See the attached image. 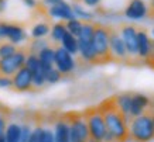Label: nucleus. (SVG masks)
<instances>
[{"mask_svg": "<svg viewBox=\"0 0 154 142\" xmlns=\"http://www.w3.org/2000/svg\"><path fill=\"white\" fill-rule=\"evenodd\" d=\"M98 108L105 121L107 135L113 142H127L129 141V123L125 114L120 111L116 103V97H109L98 104Z\"/></svg>", "mask_w": 154, "mask_h": 142, "instance_id": "f257e3e1", "label": "nucleus"}, {"mask_svg": "<svg viewBox=\"0 0 154 142\" xmlns=\"http://www.w3.org/2000/svg\"><path fill=\"white\" fill-rule=\"evenodd\" d=\"M154 139V108L151 103L139 117L129 121V141L150 142Z\"/></svg>", "mask_w": 154, "mask_h": 142, "instance_id": "f03ea898", "label": "nucleus"}, {"mask_svg": "<svg viewBox=\"0 0 154 142\" xmlns=\"http://www.w3.org/2000/svg\"><path fill=\"white\" fill-rule=\"evenodd\" d=\"M92 46L95 51V65H106L113 62L109 45V25L95 23Z\"/></svg>", "mask_w": 154, "mask_h": 142, "instance_id": "7ed1b4c3", "label": "nucleus"}, {"mask_svg": "<svg viewBox=\"0 0 154 142\" xmlns=\"http://www.w3.org/2000/svg\"><path fill=\"white\" fill-rule=\"evenodd\" d=\"M119 32H120V37L125 42L126 46L127 55H129V65L130 66H140L143 65V61L139 58L137 55V27L134 24L130 23H123L119 25Z\"/></svg>", "mask_w": 154, "mask_h": 142, "instance_id": "20e7f679", "label": "nucleus"}, {"mask_svg": "<svg viewBox=\"0 0 154 142\" xmlns=\"http://www.w3.org/2000/svg\"><path fill=\"white\" fill-rule=\"evenodd\" d=\"M82 113H84L85 121H86V125H88L89 138L96 139L99 142H103L107 132H106V127H105V121H103V117L100 114V111H99L98 105L88 107Z\"/></svg>", "mask_w": 154, "mask_h": 142, "instance_id": "39448f33", "label": "nucleus"}, {"mask_svg": "<svg viewBox=\"0 0 154 142\" xmlns=\"http://www.w3.org/2000/svg\"><path fill=\"white\" fill-rule=\"evenodd\" d=\"M95 23L94 21H82V31H81L78 40V52L81 54V58L95 65V51L92 46V38H94Z\"/></svg>", "mask_w": 154, "mask_h": 142, "instance_id": "423d86ee", "label": "nucleus"}, {"mask_svg": "<svg viewBox=\"0 0 154 142\" xmlns=\"http://www.w3.org/2000/svg\"><path fill=\"white\" fill-rule=\"evenodd\" d=\"M69 123V142H88L89 131L82 111H69L65 113Z\"/></svg>", "mask_w": 154, "mask_h": 142, "instance_id": "0eeeda50", "label": "nucleus"}, {"mask_svg": "<svg viewBox=\"0 0 154 142\" xmlns=\"http://www.w3.org/2000/svg\"><path fill=\"white\" fill-rule=\"evenodd\" d=\"M27 55H28V48L26 45V46H19L16 54H13L9 58L0 59V76L11 78L20 68L24 66Z\"/></svg>", "mask_w": 154, "mask_h": 142, "instance_id": "6e6552de", "label": "nucleus"}, {"mask_svg": "<svg viewBox=\"0 0 154 142\" xmlns=\"http://www.w3.org/2000/svg\"><path fill=\"white\" fill-rule=\"evenodd\" d=\"M109 45H110L113 62L129 65V55H127L125 42L120 37V32L116 27H112V25H109Z\"/></svg>", "mask_w": 154, "mask_h": 142, "instance_id": "1a4fd4ad", "label": "nucleus"}, {"mask_svg": "<svg viewBox=\"0 0 154 142\" xmlns=\"http://www.w3.org/2000/svg\"><path fill=\"white\" fill-rule=\"evenodd\" d=\"M54 68L61 75H69L75 69V61L68 51H65L61 45H55L54 52Z\"/></svg>", "mask_w": 154, "mask_h": 142, "instance_id": "9d476101", "label": "nucleus"}, {"mask_svg": "<svg viewBox=\"0 0 154 142\" xmlns=\"http://www.w3.org/2000/svg\"><path fill=\"white\" fill-rule=\"evenodd\" d=\"M11 90L17 93L31 92L34 89L33 86V75L26 66L20 68L16 73L11 76Z\"/></svg>", "mask_w": 154, "mask_h": 142, "instance_id": "9b49d317", "label": "nucleus"}, {"mask_svg": "<svg viewBox=\"0 0 154 142\" xmlns=\"http://www.w3.org/2000/svg\"><path fill=\"white\" fill-rule=\"evenodd\" d=\"M137 48H139L137 49V55L144 62V59L151 54V51L154 48V42L146 28L137 27Z\"/></svg>", "mask_w": 154, "mask_h": 142, "instance_id": "f8f14e48", "label": "nucleus"}, {"mask_svg": "<svg viewBox=\"0 0 154 142\" xmlns=\"http://www.w3.org/2000/svg\"><path fill=\"white\" fill-rule=\"evenodd\" d=\"M125 16L130 20H141L147 17V4L144 0H130L125 9Z\"/></svg>", "mask_w": 154, "mask_h": 142, "instance_id": "ddd939ff", "label": "nucleus"}, {"mask_svg": "<svg viewBox=\"0 0 154 142\" xmlns=\"http://www.w3.org/2000/svg\"><path fill=\"white\" fill-rule=\"evenodd\" d=\"M47 14L52 19H58V20H72L75 19L74 16V11H72V7H71L68 3H66L65 0L64 1H61L58 4L55 6H51V7H47Z\"/></svg>", "mask_w": 154, "mask_h": 142, "instance_id": "4468645a", "label": "nucleus"}, {"mask_svg": "<svg viewBox=\"0 0 154 142\" xmlns=\"http://www.w3.org/2000/svg\"><path fill=\"white\" fill-rule=\"evenodd\" d=\"M151 100L144 94H131V103H130V118L139 117L147 110Z\"/></svg>", "mask_w": 154, "mask_h": 142, "instance_id": "2eb2a0df", "label": "nucleus"}, {"mask_svg": "<svg viewBox=\"0 0 154 142\" xmlns=\"http://www.w3.org/2000/svg\"><path fill=\"white\" fill-rule=\"evenodd\" d=\"M54 141L55 142H69V123H68L65 114L60 115L58 120L55 121Z\"/></svg>", "mask_w": 154, "mask_h": 142, "instance_id": "dca6fc26", "label": "nucleus"}, {"mask_svg": "<svg viewBox=\"0 0 154 142\" xmlns=\"http://www.w3.org/2000/svg\"><path fill=\"white\" fill-rule=\"evenodd\" d=\"M26 38H27V35H26V31L21 25L7 23V27H6V40L7 41L17 45L20 42H23Z\"/></svg>", "mask_w": 154, "mask_h": 142, "instance_id": "f3484780", "label": "nucleus"}, {"mask_svg": "<svg viewBox=\"0 0 154 142\" xmlns=\"http://www.w3.org/2000/svg\"><path fill=\"white\" fill-rule=\"evenodd\" d=\"M54 52H55V48L51 46V44H48L47 46H44L37 54L38 61H40V64H41V68H42V70H44V73H45L47 70L54 68Z\"/></svg>", "mask_w": 154, "mask_h": 142, "instance_id": "a211bd4d", "label": "nucleus"}, {"mask_svg": "<svg viewBox=\"0 0 154 142\" xmlns=\"http://www.w3.org/2000/svg\"><path fill=\"white\" fill-rule=\"evenodd\" d=\"M116 97V103L119 105L120 111L125 114L126 117L127 123L130 121V103H131V94L130 93H123V94H119V96H115Z\"/></svg>", "mask_w": 154, "mask_h": 142, "instance_id": "6ab92c4d", "label": "nucleus"}, {"mask_svg": "<svg viewBox=\"0 0 154 142\" xmlns=\"http://www.w3.org/2000/svg\"><path fill=\"white\" fill-rule=\"evenodd\" d=\"M20 132H21V125L17 123L9 124L5 131L6 142H20Z\"/></svg>", "mask_w": 154, "mask_h": 142, "instance_id": "aec40b11", "label": "nucleus"}, {"mask_svg": "<svg viewBox=\"0 0 154 142\" xmlns=\"http://www.w3.org/2000/svg\"><path fill=\"white\" fill-rule=\"evenodd\" d=\"M61 46L65 51H68L71 55L78 54V40H76V37L71 35L69 32H66L64 38L61 40Z\"/></svg>", "mask_w": 154, "mask_h": 142, "instance_id": "412c9836", "label": "nucleus"}, {"mask_svg": "<svg viewBox=\"0 0 154 142\" xmlns=\"http://www.w3.org/2000/svg\"><path fill=\"white\" fill-rule=\"evenodd\" d=\"M66 32H68V31H66L65 24L61 23V21H60V23H55L54 25H52V28H51V40H52V42L58 45Z\"/></svg>", "mask_w": 154, "mask_h": 142, "instance_id": "4be33fe9", "label": "nucleus"}, {"mask_svg": "<svg viewBox=\"0 0 154 142\" xmlns=\"http://www.w3.org/2000/svg\"><path fill=\"white\" fill-rule=\"evenodd\" d=\"M65 27H66V31L69 32L71 35H74V37L78 38L81 31H82V20H78V19L68 20L65 23Z\"/></svg>", "mask_w": 154, "mask_h": 142, "instance_id": "5701e85b", "label": "nucleus"}, {"mask_svg": "<svg viewBox=\"0 0 154 142\" xmlns=\"http://www.w3.org/2000/svg\"><path fill=\"white\" fill-rule=\"evenodd\" d=\"M19 49V46L11 44L9 41H3L0 42V59H5V58H9L13 54H16V51Z\"/></svg>", "mask_w": 154, "mask_h": 142, "instance_id": "b1692460", "label": "nucleus"}, {"mask_svg": "<svg viewBox=\"0 0 154 142\" xmlns=\"http://www.w3.org/2000/svg\"><path fill=\"white\" fill-rule=\"evenodd\" d=\"M48 32H50V24L48 23H38L31 28V35L35 40H40V38L45 37Z\"/></svg>", "mask_w": 154, "mask_h": 142, "instance_id": "393cba45", "label": "nucleus"}, {"mask_svg": "<svg viewBox=\"0 0 154 142\" xmlns=\"http://www.w3.org/2000/svg\"><path fill=\"white\" fill-rule=\"evenodd\" d=\"M42 131H44V127H42L40 123H37L35 128L31 129V134H30V138H28V142H41Z\"/></svg>", "mask_w": 154, "mask_h": 142, "instance_id": "a878e982", "label": "nucleus"}, {"mask_svg": "<svg viewBox=\"0 0 154 142\" xmlns=\"http://www.w3.org/2000/svg\"><path fill=\"white\" fill-rule=\"evenodd\" d=\"M61 78H62V75L55 68H52L50 69V70H47L45 72V83H57V82H60Z\"/></svg>", "mask_w": 154, "mask_h": 142, "instance_id": "bb28decb", "label": "nucleus"}, {"mask_svg": "<svg viewBox=\"0 0 154 142\" xmlns=\"http://www.w3.org/2000/svg\"><path fill=\"white\" fill-rule=\"evenodd\" d=\"M30 134H31L30 125H28V124H23V125H21V132H20V142H28Z\"/></svg>", "mask_w": 154, "mask_h": 142, "instance_id": "cd10ccee", "label": "nucleus"}, {"mask_svg": "<svg viewBox=\"0 0 154 142\" xmlns=\"http://www.w3.org/2000/svg\"><path fill=\"white\" fill-rule=\"evenodd\" d=\"M41 142H55L54 141V132H52L51 129L44 128V131H42Z\"/></svg>", "mask_w": 154, "mask_h": 142, "instance_id": "c85d7f7f", "label": "nucleus"}, {"mask_svg": "<svg viewBox=\"0 0 154 142\" xmlns=\"http://www.w3.org/2000/svg\"><path fill=\"white\" fill-rule=\"evenodd\" d=\"M0 87L2 89H10L11 87V78L0 76Z\"/></svg>", "mask_w": 154, "mask_h": 142, "instance_id": "c756f323", "label": "nucleus"}, {"mask_svg": "<svg viewBox=\"0 0 154 142\" xmlns=\"http://www.w3.org/2000/svg\"><path fill=\"white\" fill-rule=\"evenodd\" d=\"M7 127V115H0V135H5Z\"/></svg>", "mask_w": 154, "mask_h": 142, "instance_id": "7c9ffc66", "label": "nucleus"}, {"mask_svg": "<svg viewBox=\"0 0 154 142\" xmlns=\"http://www.w3.org/2000/svg\"><path fill=\"white\" fill-rule=\"evenodd\" d=\"M84 1L85 6H88V7H96L99 6V3L102 1V0H82Z\"/></svg>", "mask_w": 154, "mask_h": 142, "instance_id": "2f4dec72", "label": "nucleus"}, {"mask_svg": "<svg viewBox=\"0 0 154 142\" xmlns=\"http://www.w3.org/2000/svg\"><path fill=\"white\" fill-rule=\"evenodd\" d=\"M147 16L150 19H154V0H150V6L147 7Z\"/></svg>", "mask_w": 154, "mask_h": 142, "instance_id": "473e14b6", "label": "nucleus"}, {"mask_svg": "<svg viewBox=\"0 0 154 142\" xmlns=\"http://www.w3.org/2000/svg\"><path fill=\"white\" fill-rule=\"evenodd\" d=\"M61 1H64V0H42V4L47 6V7H51V6H55Z\"/></svg>", "mask_w": 154, "mask_h": 142, "instance_id": "72a5a7b5", "label": "nucleus"}, {"mask_svg": "<svg viewBox=\"0 0 154 142\" xmlns=\"http://www.w3.org/2000/svg\"><path fill=\"white\" fill-rule=\"evenodd\" d=\"M23 3L26 6H28V7H35V6H37V1H35V0H23Z\"/></svg>", "mask_w": 154, "mask_h": 142, "instance_id": "f704fd0d", "label": "nucleus"}, {"mask_svg": "<svg viewBox=\"0 0 154 142\" xmlns=\"http://www.w3.org/2000/svg\"><path fill=\"white\" fill-rule=\"evenodd\" d=\"M5 7H6V0H0V13L5 10Z\"/></svg>", "mask_w": 154, "mask_h": 142, "instance_id": "c9c22d12", "label": "nucleus"}, {"mask_svg": "<svg viewBox=\"0 0 154 142\" xmlns=\"http://www.w3.org/2000/svg\"><path fill=\"white\" fill-rule=\"evenodd\" d=\"M0 142H6V138H5V135H0Z\"/></svg>", "mask_w": 154, "mask_h": 142, "instance_id": "e433bc0d", "label": "nucleus"}, {"mask_svg": "<svg viewBox=\"0 0 154 142\" xmlns=\"http://www.w3.org/2000/svg\"><path fill=\"white\" fill-rule=\"evenodd\" d=\"M151 40H153V42H154V30H153V38H151Z\"/></svg>", "mask_w": 154, "mask_h": 142, "instance_id": "4c0bfd02", "label": "nucleus"}, {"mask_svg": "<svg viewBox=\"0 0 154 142\" xmlns=\"http://www.w3.org/2000/svg\"><path fill=\"white\" fill-rule=\"evenodd\" d=\"M151 105H153V108H154V101H151Z\"/></svg>", "mask_w": 154, "mask_h": 142, "instance_id": "58836bf2", "label": "nucleus"}, {"mask_svg": "<svg viewBox=\"0 0 154 142\" xmlns=\"http://www.w3.org/2000/svg\"><path fill=\"white\" fill-rule=\"evenodd\" d=\"M76 1H82V0H76Z\"/></svg>", "mask_w": 154, "mask_h": 142, "instance_id": "ea45409f", "label": "nucleus"}]
</instances>
